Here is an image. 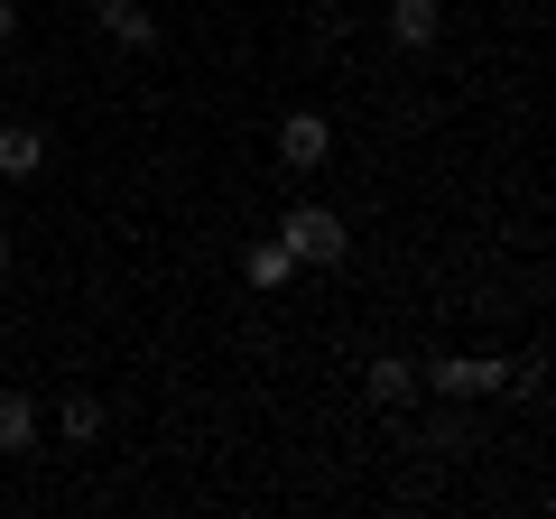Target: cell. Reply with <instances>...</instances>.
<instances>
[{
	"instance_id": "cell-1",
	"label": "cell",
	"mask_w": 556,
	"mask_h": 519,
	"mask_svg": "<svg viewBox=\"0 0 556 519\" xmlns=\"http://www.w3.org/2000/svg\"><path fill=\"white\" fill-rule=\"evenodd\" d=\"M278 241L298 251V269H343V260H353V223H343L334 204H288V214H278Z\"/></svg>"
},
{
	"instance_id": "cell-2",
	"label": "cell",
	"mask_w": 556,
	"mask_h": 519,
	"mask_svg": "<svg viewBox=\"0 0 556 519\" xmlns=\"http://www.w3.org/2000/svg\"><path fill=\"white\" fill-rule=\"evenodd\" d=\"M417 390H427V400H455V408L510 400V390H519V362H427V371H417Z\"/></svg>"
},
{
	"instance_id": "cell-3",
	"label": "cell",
	"mask_w": 556,
	"mask_h": 519,
	"mask_svg": "<svg viewBox=\"0 0 556 519\" xmlns=\"http://www.w3.org/2000/svg\"><path fill=\"white\" fill-rule=\"evenodd\" d=\"M325 159H334V121L325 112H288L278 121V167H288V177H316Z\"/></svg>"
},
{
	"instance_id": "cell-4",
	"label": "cell",
	"mask_w": 556,
	"mask_h": 519,
	"mask_svg": "<svg viewBox=\"0 0 556 519\" xmlns=\"http://www.w3.org/2000/svg\"><path fill=\"white\" fill-rule=\"evenodd\" d=\"M380 28H390V47L427 56V47L445 38V10H437V0H390V10H380Z\"/></svg>"
},
{
	"instance_id": "cell-5",
	"label": "cell",
	"mask_w": 556,
	"mask_h": 519,
	"mask_svg": "<svg viewBox=\"0 0 556 519\" xmlns=\"http://www.w3.org/2000/svg\"><path fill=\"white\" fill-rule=\"evenodd\" d=\"M362 400H371V408H408L417 400V362L408 353H371V362H362Z\"/></svg>"
},
{
	"instance_id": "cell-6",
	"label": "cell",
	"mask_w": 556,
	"mask_h": 519,
	"mask_svg": "<svg viewBox=\"0 0 556 519\" xmlns=\"http://www.w3.org/2000/svg\"><path fill=\"white\" fill-rule=\"evenodd\" d=\"M47 167V130L38 121H0V186H28Z\"/></svg>"
},
{
	"instance_id": "cell-7",
	"label": "cell",
	"mask_w": 556,
	"mask_h": 519,
	"mask_svg": "<svg viewBox=\"0 0 556 519\" xmlns=\"http://www.w3.org/2000/svg\"><path fill=\"white\" fill-rule=\"evenodd\" d=\"M84 10H93V28L112 47H130V56H139V47H159V20H149L139 0H84Z\"/></svg>"
},
{
	"instance_id": "cell-8",
	"label": "cell",
	"mask_w": 556,
	"mask_h": 519,
	"mask_svg": "<svg viewBox=\"0 0 556 519\" xmlns=\"http://www.w3.org/2000/svg\"><path fill=\"white\" fill-rule=\"evenodd\" d=\"M38 436H47V408L28 390H0V455H38Z\"/></svg>"
},
{
	"instance_id": "cell-9",
	"label": "cell",
	"mask_w": 556,
	"mask_h": 519,
	"mask_svg": "<svg viewBox=\"0 0 556 519\" xmlns=\"http://www.w3.org/2000/svg\"><path fill=\"white\" fill-rule=\"evenodd\" d=\"M241 279H251V288H269V298H278V288L298 279V251H288V241H251V251H241Z\"/></svg>"
},
{
	"instance_id": "cell-10",
	"label": "cell",
	"mask_w": 556,
	"mask_h": 519,
	"mask_svg": "<svg viewBox=\"0 0 556 519\" xmlns=\"http://www.w3.org/2000/svg\"><path fill=\"white\" fill-rule=\"evenodd\" d=\"M56 436L65 445H93L102 436V400H93V390H65V400H56Z\"/></svg>"
},
{
	"instance_id": "cell-11",
	"label": "cell",
	"mask_w": 556,
	"mask_h": 519,
	"mask_svg": "<svg viewBox=\"0 0 556 519\" xmlns=\"http://www.w3.org/2000/svg\"><path fill=\"white\" fill-rule=\"evenodd\" d=\"M464 436H473V427H464V418H427V427H417V445H437V455H455Z\"/></svg>"
},
{
	"instance_id": "cell-12",
	"label": "cell",
	"mask_w": 556,
	"mask_h": 519,
	"mask_svg": "<svg viewBox=\"0 0 556 519\" xmlns=\"http://www.w3.org/2000/svg\"><path fill=\"white\" fill-rule=\"evenodd\" d=\"M20 38V0H0V47Z\"/></svg>"
},
{
	"instance_id": "cell-13",
	"label": "cell",
	"mask_w": 556,
	"mask_h": 519,
	"mask_svg": "<svg viewBox=\"0 0 556 519\" xmlns=\"http://www.w3.org/2000/svg\"><path fill=\"white\" fill-rule=\"evenodd\" d=\"M0 269H10V223H0Z\"/></svg>"
}]
</instances>
